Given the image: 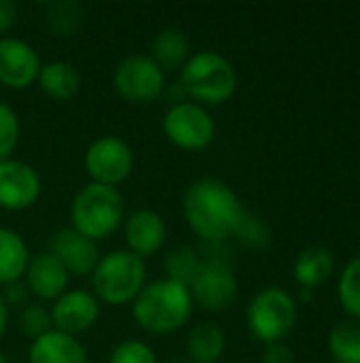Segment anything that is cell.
Masks as SVG:
<instances>
[{
    "label": "cell",
    "mask_w": 360,
    "mask_h": 363,
    "mask_svg": "<svg viewBox=\"0 0 360 363\" xmlns=\"http://www.w3.org/2000/svg\"><path fill=\"white\" fill-rule=\"evenodd\" d=\"M123 198L117 187L87 183L72 202L70 219L72 230L89 240H100L110 236L123 221Z\"/></svg>",
    "instance_id": "3"
},
{
    "label": "cell",
    "mask_w": 360,
    "mask_h": 363,
    "mask_svg": "<svg viewBox=\"0 0 360 363\" xmlns=\"http://www.w3.org/2000/svg\"><path fill=\"white\" fill-rule=\"evenodd\" d=\"M40 57L32 45L19 38H0V83L13 89H23L38 79Z\"/></svg>",
    "instance_id": "12"
},
{
    "label": "cell",
    "mask_w": 360,
    "mask_h": 363,
    "mask_svg": "<svg viewBox=\"0 0 360 363\" xmlns=\"http://www.w3.org/2000/svg\"><path fill=\"white\" fill-rule=\"evenodd\" d=\"M30 363H87V353L83 345L64 332L51 330L45 336L32 340L28 351Z\"/></svg>",
    "instance_id": "17"
},
{
    "label": "cell",
    "mask_w": 360,
    "mask_h": 363,
    "mask_svg": "<svg viewBox=\"0 0 360 363\" xmlns=\"http://www.w3.org/2000/svg\"><path fill=\"white\" fill-rule=\"evenodd\" d=\"M339 302L360 321V257L346 266L339 279Z\"/></svg>",
    "instance_id": "25"
},
{
    "label": "cell",
    "mask_w": 360,
    "mask_h": 363,
    "mask_svg": "<svg viewBox=\"0 0 360 363\" xmlns=\"http://www.w3.org/2000/svg\"><path fill=\"white\" fill-rule=\"evenodd\" d=\"M193 311V300L189 287L161 279L142 287V291L132 302V315L136 323L151 334H172L180 330Z\"/></svg>",
    "instance_id": "2"
},
{
    "label": "cell",
    "mask_w": 360,
    "mask_h": 363,
    "mask_svg": "<svg viewBox=\"0 0 360 363\" xmlns=\"http://www.w3.org/2000/svg\"><path fill=\"white\" fill-rule=\"evenodd\" d=\"M182 215L197 236L223 240L236 234L246 213L229 185L216 179H199L182 196Z\"/></svg>",
    "instance_id": "1"
},
{
    "label": "cell",
    "mask_w": 360,
    "mask_h": 363,
    "mask_svg": "<svg viewBox=\"0 0 360 363\" xmlns=\"http://www.w3.org/2000/svg\"><path fill=\"white\" fill-rule=\"evenodd\" d=\"M189 38L178 28H163L153 40V60L161 70L182 68L189 60Z\"/></svg>",
    "instance_id": "20"
},
{
    "label": "cell",
    "mask_w": 360,
    "mask_h": 363,
    "mask_svg": "<svg viewBox=\"0 0 360 363\" xmlns=\"http://www.w3.org/2000/svg\"><path fill=\"white\" fill-rule=\"evenodd\" d=\"M19 325H21V332L36 340L40 336H45L47 332H51V313L42 306H25L21 311V317H19Z\"/></svg>",
    "instance_id": "27"
},
{
    "label": "cell",
    "mask_w": 360,
    "mask_h": 363,
    "mask_svg": "<svg viewBox=\"0 0 360 363\" xmlns=\"http://www.w3.org/2000/svg\"><path fill=\"white\" fill-rule=\"evenodd\" d=\"M0 296H2L6 306H23V304H28L30 289L23 281H15V283L4 285V291Z\"/></svg>",
    "instance_id": "31"
},
{
    "label": "cell",
    "mask_w": 360,
    "mask_h": 363,
    "mask_svg": "<svg viewBox=\"0 0 360 363\" xmlns=\"http://www.w3.org/2000/svg\"><path fill=\"white\" fill-rule=\"evenodd\" d=\"M38 83L49 98L70 100L72 96H76L79 87H81V74L72 64L57 60V62H49V64L40 66Z\"/></svg>",
    "instance_id": "19"
},
{
    "label": "cell",
    "mask_w": 360,
    "mask_h": 363,
    "mask_svg": "<svg viewBox=\"0 0 360 363\" xmlns=\"http://www.w3.org/2000/svg\"><path fill=\"white\" fill-rule=\"evenodd\" d=\"M40 196L38 172L19 160L0 162V206L6 211H25Z\"/></svg>",
    "instance_id": "11"
},
{
    "label": "cell",
    "mask_w": 360,
    "mask_h": 363,
    "mask_svg": "<svg viewBox=\"0 0 360 363\" xmlns=\"http://www.w3.org/2000/svg\"><path fill=\"white\" fill-rule=\"evenodd\" d=\"M236 234L244 242H248L252 247H263L267 242V230H265V225L259 219L250 217V215H244V219H242L240 228L236 230Z\"/></svg>",
    "instance_id": "30"
},
{
    "label": "cell",
    "mask_w": 360,
    "mask_h": 363,
    "mask_svg": "<svg viewBox=\"0 0 360 363\" xmlns=\"http://www.w3.org/2000/svg\"><path fill=\"white\" fill-rule=\"evenodd\" d=\"M134 168V153L117 136H100L85 153V170L93 179L91 183L115 187L123 183Z\"/></svg>",
    "instance_id": "9"
},
{
    "label": "cell",
    "mask_w": 360,
    "mask_h": 363,
    "mask_svg": "<svg viewBox=\"0 0 360 363\" xmlns=\"http://www.w3.org/2000/svg\"><path fill=\"white\" fill-rule=\"evenodd\" d=\"M297 321V304L295 300L278 289L269 287L255 296L248 306V328L252 336L265 345L280 342Z\"/></svg>",
    "instance_id": "6"
},
{
    "label": "cell",
    "mask_w": 360,
    "mask_h": 363,
    "mask_svg": "<svg viewBox=\"0 0 360 363\" xmlns=\"http://www.w3.org/2000/svg\"><path fill=\"white\" fill-rule=\"evenodd\" d=\"M98 317H100L98 300L83 289H72L62 294L51 308V323L55 325V330L70 336L93 328Z\"/></svg>",
    "instance_id": "14"
},
{
    "label": "cell",
    "mask_w": 360,
    "mask_h": 363,
    "mask_svg": "<svg viewBox=\"0 0 360 363\" xmlns=\"http://www.w3.org/2000/svg\"><path fill=\"white\" fill-rule=\"evenodd\" d=\"M166 223L153 211H138L125 221V242L138 257L155 255L166 242Z\"/></svg>",
    "instance_id": "16"
},
{
    "label": "cell",
    "mask_w": 360,
    "mask_h": 363,
    "mask_svg": "<svg viewBox=\"0 0 360 363\" xmlns=\"http://www.w3.org/2000/svg\"><path fill=\"white\" fill-rule=\"evenodd\" d=\"M168 140L185 151H202L214 138V121L210 113L195 102H178L163 117Z\"/></svg>",
    "instance_id": "8"
},
{
    "label": "cell",
    "mask_w": 360,
    "mask_h": 363,
    "mask_svg": "<svg viewBox=\"0 0 360 363\" xmlns=\"http://www.w3.org/2000/svg\"><path fill=\"white\" fill-rule=\"evenodd\" d=\"M108 363H157L153 349L140 340H125L110 353Z\"/></svg>",
    "instance_id": "28"
},
{
    "label": "cell",
    "mask_w": 360,
    "mask_h": 363,
    "mask_svg": "<svg viewBox=\"0 0 360 363\" xmlns=\"http://www.w3.org/2000/svg\"><path fill=\"white\" fill-rule=\"evenodd\" d=\"M17 21V6L11 0H0V34L8 32Z\"/></svg>",
    "instance_id": "33"
},
{
    "label": "cell",
    "mask_w": 360,
    "mask_h": 363,
    "mask_svg": "<svg viewBox=\"0 0 360 363\" xmlns=\"http://www.w3.org/2000/svg\"><path fill=\"white\" fill-rule=\"evenodd\" d=\"M68 270L49 251L30 257L25 268V285L32 296L40 300H57L68 291Z\"/></svg>",
    "instance_id": "15"
},
{
    "label": "cell",
    "mask_w": 360,
    "mask_h": 363,
    "mask_svg": "<svg viewBox=\"0 0 360 363\" xmlns=\"http://www.w3.org/2000/svg\"><path fill=\"white\" fill-rule=\"evenodd\" d=\"M329 351L339 363H360V323L344 321L329 336Z\"/></svg>",
    "instance_id": "23"
},
{
    "label": "cell",
    "mask_w": 360,
    "mask_h": 363,
    "mask_svg": "<svg viewBox=\"0 0 360 363\" xmlns=\"http://www.w3.org/2000/svg\"><path fill=\"white\" fill-rule=\"evenodd\" d=\"M0 363H6V359H4V353L0 351Z\"/></svg>",
    "instance_id": "35"
},
{
    "label": "cell",
    "mask_w": 360,
    "mask_h": 363,
    "mask_svg": "<svg viewBox=\"0 0 360 363\" xmlns=\"http://www.w3.org/2000/svg\"><path fill=\"white\" fill-rule=\"evenodd\" d=\"M6 321H8V306L4 304V300L0 296V338H2V334L6 330Z\"/></svg>",
    "instance_id": "34"
},
{
    "label": "cell",
    "mask_w": 360,
    "mask_h": 363,
    "mask_svg": "<svg viewBox=\"0 0 360 363\" xmlns=\"http://www.w3.org/2000/svg\"><path fill=\"white\" fill-rule=\"evenodd\" d=\"M49 253L55 259H59V264L68 270V274H76V277L93 274V270L100 262L98 245L72 228L57 230L51 236Z\"/></svg>",
    "instance_id": "13"
},
{
    "label": "cell",
    "mask_w": 360,
    "mask_h": 363,
    "mask_svg": "<svg viewBox=\"0 0 360 363\" xmlns=\"http://www.w3.org/2000/svg\"><path fill=\"white\" fill-rule=\"evenodd\" d=\"M47 19L51 23V28H55L62 34H70L74 32L76 23L81 21V6L74 2H57L49 6Z\"/></svg>",
    "instance_id": "29"
},
{
    "label": "cell",
    "mask_w": 360,
    "mask_h": 363,
    "mask_svg": "<svg viewBox=\"0 0 360 363\" xmlns=\"http://www.w3.org/2000/svg\"><path fill=\"white\" fill-rule=\"evenodd\" d=\"M187 351L195 363H216L225 351V332L214 323H199L189 332Z\"/></svg>",
    "instance_id": "21"
},
{
    "label": "cell",
    "mask_w": 360,
    "mask_h": 363,
    "mask_svg": "<svg viewBox=\"0 0 360 363\" xmlns=\"http://www.w3.org/2000/svg\"><path fill=\"white\" fill-rule=\"evenodd\" d=\"M19 143V119L15 111L0 102V162L8 160Z\"/></svg>",
    "instance_id": "26"
},
{
    "label": "cell",
    "mask_w": 360,
    "mask_h": 363,
    "mask_svg": "<svg viewBox=\"0 0 360 363\" xmlns=\"http://www.w3.org/2000/svg\"><path fill=\"white\" fill-rule=\"evenodd\" d=\"M333 255L323 247H312L299 253L295 262V279L306 287H318L333 274Z\"/></svg>",
    "instance_id": "22"
},
{
    "label": "cell",
    "mask_w": 360,
    "mask_h": 363,
    "mask_svg": "<svg viewBox=\"0 0 360 363\" xmlns=\"http://www.w3.org/2000/svg\"><path fill=\"white\" fill-rule=\"evenodd\" d=\"M146 279L144 259L132 251H112L100 257L91 281L100 300L110 306H121L134 302L142 291Z\"/></svg>",
    "instance_id": "5"
},
{
    "label": "cell",
    "mask_w": 360,
    "mask_h": 363,
    "mask_svg": "<svg viewBox=\"0 0 360 363\" xmlns=\"http://www.w3.org/2000/svg\"><path fill=\"white\" fill-rule=\"evenodd\" d=\"M180 85L187 96L206 104L227 102L238 87V74L229 60L214 51H199L187 60L180 72Z\"/></svg>",
    "instance_id": "4"
},
{
    "label": "cell",
    "mask_w": 360,
    "mask_h": 363,
    "mask_svg": "<svg viewBox=\"0 0 360 363\" xmlns=\"http://www.w3.org/2000/svg\"><path fill=\"white\" fill-rule=\"evenodd\" d=\"M202 262L197 259L195 251L189 247H178L174 249L168 257H166V270H168V279L178 281L182 285L189 287V283L193 281V277L197 274Z\"/></svg>",
    "instance_id": "24"
},
{
    "label": "cell",
    "mask_w": 360,
    "mask_h": 363,
    "mask_svg": "<svg viewBox=\"0 0 360 363\" xmlns=\"http://www.w3.org/2000/svg\"><path fill=\"white\" fill-rule=\"evenodd\" d=\"M263 363H295V355L286 345L274 342V345H267L263 353Z\"/></svg>",
    "instance_id": "32"
},
{
    "label": "cell",
    "mask_w": 360,
    "mask_h": 363,
    "mask_svg": "<svg viewBox=\"0 0 360 363\" xmlns=\"http://www.w3.org/2000/svg\"><path fill=\"white\" fill-rule=\"evenodd\" d=\"M30 262V251L23 238L6 228H0V285L21 281Z\"/></svg>",
    "instance_id": "18"
},
{
    "label": "cell",
    "mask_w": 360,
    "mask_h": 363,
    "mask_svg": "<svg viewBox=\"0 0 360 363\" xmlns=\"http://www.w3.org/2000/svg\"><path fill=\"white\" fill-rule=\"evenodd\" d=\"M189 294L204 311L223 313L231 308L238 298V281L225 262H202L197 274L189 283Z\"/></svg>",
    "instance_id": "10"
},
{
    "label": "cell",
    "mask_w": 360,
    "mask_h": 363,
    "mask_svg": "<svg viewBox=\"0 0 360 363\" xmlns=\"http://www.w3.org/2000/svg\"><path fill=\"white\" fill-rule=\"evenodd\" d=\"M112 87L123 100L146 104L161 96L166 87V74L153 57L129 55L117 66L112 74Z\"/></svg>",
    "instance_id": "7"
}]
</instances>
